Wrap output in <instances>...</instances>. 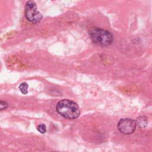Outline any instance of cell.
I'll list each match as a JSON object with an SVG mask.
<instances>
[{
    "instance_id": "obj_1",
    "label": "cell",
    "mask_w": 152,
    "mask_h": 152,
    "mask_svg": "<svg viewBox=\"0 0 152 152\" xmlns=\"http://www.w3.org/2000/svg\"><path fill=\"white\" fill-rule=\"evenodd\" d=\"M56 109L60 115L66 119H76L80 115V110L78 104L68 99L59 101L56 104Z\"/></svg>"
},
{
    "instance_id": "obj_2",
    "label": "cell",
    "mask_w": 152,
    "mask_h": 152,
    "mask_svg": "<svg viewBox=\"0 0 152 152\" xmlns=\"http://www.w3.org/2000/svg\"><path fill=\"white\" fill-rule=\"evenodd\" d=\"M90 36L92 41L100 46H108L113 40L112 34L101 28H91L90 30Z\"/></svg>"
},
{
    "instance_id": "obj_3",
    "label": "cell",
    "mask_w": 152,
    "mask_h": 152,
    "mask_svg": "<svg viewBox=\"0 0 152 152\" xmlns=\"http://www.w3.org/2000/svg\"><path fill=\"white\" fill-rule=\"evenodd\" d=\"M25 16L28 21L36 24L42 19V15L38 11L36 3L33 1H27L25 6Z\"/></svg>"
},
{
    "instance_id": "obj_4",
    "label": "cell",
    "mask_w": 152,
    "mask_h": 152,
    "mask_svg": "<svg viewBox=\"0 0 152 152\" xmlns=\"http://www.w3.org/2000/svg\"><path fill=\"white\" fill-rule=\"evenodd\" d=\"M136 122L130 118H122L118 123L117 128L124 134L129 135L132 134L136 129Z\"/></svg>"
},
{
    "instance_id": "obj_5",
    "label": "cell",
    "mask_w": 152,
    "mask_h": 152,
    "mask_svg": "<svg viewBox=\"0 0 152 152\" xmlns=\"http://www.w3.org/2000/svg\"><path fill=\"white\" fill-rule=\"evenodd\" d=\"M136 124L138 127L141 128H144L147 125L148 119L145 116H141L137 118L136 120Z\"/></svg>"
},
{
    "instance_id": "obj_6",
    "label": "cell",
    "mask_w": 152,
    "mask_h": 152,
    "mask_svg": "<svg viewBox=\"0 0 152 152\" xmlns=\"http://www.w3.org/2000/svg\"><path fill=\"white\" fill-rule=\"evenodd\" d=\"M28 87V86L27 83L26 82L21 83L19 86V89L23 94H26L28 93V90H27Z\"/></svg>"
},
{
    "instance_id": "obj_7",
    "label": "cell",
    "mask_w": 152,
    "mask_h": 152,
    "mask_svg": "<svg viewBox=\"0 0 152 152\" xmlns=\"http://www.w3.org/2000/svg\"><path fill=\"white\" fill-rule=\"evenodd\" d=\"M37 130L41 134H45L46 132V128L45 124H40L37 126Z\"/></svg>"
},
{
    "instance_id": "obj_8",
    "label": "cell",
    "mask_w": 152,
    "mask_h": 152,
    "mask_svg": "<svg viewBox=\"0 0 152 152\" xmlns=\"http://www.w3.org/2000/svg\"><path fill=\"white\" fill-rule=\"evenodd\" d=\"M7 107H8V104H7V103L6 102L2 101V100H1L0 102V109L1 110L7 109Z\"/></svg>"
}]
</instances>
